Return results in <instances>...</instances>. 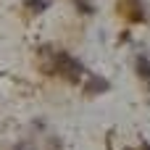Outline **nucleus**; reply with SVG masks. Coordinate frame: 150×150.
<instances>
[{
    "instance_id": "f03ea898",
    "label": "nucleus",
    "mask_w": 150,
    "mask_h": 150,
    "mask_svg": "<svg viewBox=\"0 0 150 150\" xmlns=\"http://www.w3.org/2000/svg\"><path fill=\"white\" fill-rule=\"evenodd\" d=\"M84 90H87L90 95H100V92H108V90H111V82H108L105 76H98V74H92Z\"/></svg>"
},
{
    "instance_id": "7ed1b4c3",
    "label": "nucleus",
    "mask_w": 150,
    "mask_h": 150,
    "mask_svg": "<svg viewBox=\"0 0 150 150\" xmlns=\"http://www.w3.org/2000/svg\"><path fill=\"white\" fill-rule=\"evenodd\" d=\"M137 74H140L142 79H148V82H150V61L145 58V55L137 58Z\"/></svg>"
},
{
    "instance_id": "f257e3e1",
    "label": "nucleus",
    "mask_w": 150,
    "mask_h": 150,
    "mask_svg": "<svg viewBox=\"0 0 150 150\" xmlns=\"http://www.w3.org/2000/svg\"><path fill=\"white\" fill-rule=\"evenodd\" d=\"M53 71H55V74H63L69 82H79V79L84 76L82 61H76L74 55H69V53H63V50H55V53H53Z\"/></svg>"
},
{
    "instance_id": "423d86ee",
    "label": "nucleus",
    "mask_w": 150,
    "mask_h": 150,
    "mask_svg": "<svg viewBox=\"0 0 150 150\" xmlns=\"http://www.w3.org/2000/svg\"><path fill=\"white\" fill-rule=\"evenodd\" d=\"M87 3H90V0H87Z\"/></svg>"
},
{
    "instance_id": "39448f33",
    "label": "nucleus",
    "mask_w": 150,
    "mask_h": 150,
    "mask_svg": "<svg viewBox=\"0 0 150 150\" xmlns=\"http://www.w3.org/2000/svg\"><path fill=\"white\" fill-rule=\"evenodd\" d=\"M11 150H34V148H32L29 142H18V145H13Z\"/></svg>"
},
{
    "instance_id": "20e7f679",
    "label": "nucleus",
    "mask_w": 150,
    "mask_h": 150,
    "mask_svg": "<svg viewBox=\"0 0 150 150\" xmlns=\"http://www.w3.org/2000/svg\"><path fill=\"white\" fill-rule=\"evenodd\" d=\"M26 8L34 11V13H42V11L50 8V0H26Z\"/></svg>"
}]
</instances>
